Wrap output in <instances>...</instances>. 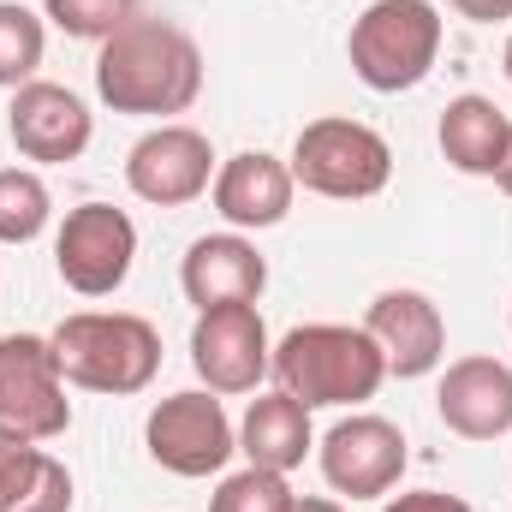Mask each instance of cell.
Masks as SVG:
<instances>
[{
    "label": "cell",
    "instance_id": "obj_1",
    "mask_svg": "<svg viewBox=\"0 0 512 512\" xmlns=\"http://www.w3.org/2000/svg\"><path fill=\"white\" fill-rule=\"evenodd\" d=\"M96 96L114 114H185L203 96V48L161 18H131L96 54Z\"/></svg>",
    "mask_w": 512,
    "mask_h": 512
},
{
    "label": "cell",
    "instance_id": "obj_2",
    "mask_svg": "<svg viewBox=\"0 0 512 512\" xmlns=\"http://www.w3.org/2000/svg\"><path fill=\"white\" fill-rule=\"evenodd\" d=\"M274 382L292 393L298 405L322 411V405H364L387 382V358L370 340V328H346V322H304L274 346Z\"/></svg>",
    "mask_w": 512,
    "mask_h": 512
},
{
    "label": "cell",
    "instance_id": "obj_3",
    "mask_svg": "<svg viewBox=\"0 0 512 512\" xmlns=\"http://www.w3.org/2000/svg\"><path fill=\"white\" fill-rule=\"evenodd\" d=\"M48 340L66 387H84V393H114V399L143 393L161 370V334L131 310H78Z\"/></svg>",
    "mask_w": 512,
    "mask_h": 512
},
{
    "label": "cell",
    "instance_id": "obj_4",
    "mask_svg": "<svg viewBox=\"0 0 512 512\" xmlns=\"http://www.w3.org/2000/svg\"><path fill=\"white\" fill-rule=\"evenodd\" d=\"M346 54L364 90L376 96L417 90L441 60V12L429 0H376L352 18Z\"/></svg>",
    "mask_w": 512,
    "mask_h": 512
},
{
    "label": "cell",
    "instance_id": "obj_5",
    "mask_svg": "<svg viewBox=\"0 0 512 512\" xmlns=\"http://www.w3.org/2000/svg\"><path fill=\"white\" fill-rule=\"evenodd\" d=\"M292 179L316 197H334V203H364L387 191L393 179V149L376 126L364 120H346V114H328V120H310L292 143Z\"/></svg>",
    "mask_w": 512,
    "mask_h": 512
},
{
    "label": "cell",
    "instance_id": "obj_6",
    "mask_svg": "<svg viewBox=\"0 0 512 512\" xmlns=\"http://www.w3.org/2000/svg\"><path fill=\"white\" fill-rule=\"evenodd\" d=\"M66 429H72V399H66L54 340L6 334L0 340V435L60 441Z\"/></svg>",
    "mask_w": 512,
    "mask_h": 512
},
{
    "label": "cell",
    "instance_id": "obj_7",
    "mask_svg": "<svg viewBox=\"0 0 512 512\" xmlns=\"http://www.w3.org/2000/svg\"><path fill=\"white\" fill-rule=\"evenodd\" d=\"M143 441H149V459L173 477H215L227 471V459L239 453V429L227 417V405L209 393V387H191V393H167L149 423H143Z\"/></svg>",
    "mask_w": 512,
    "mask_h": 512
},
{
    "label": "cell",
    "instance_id": "obj_8",
    "mask_svg": "<svg viewBox=\"0 0 512 512\" xmlns=\"http://www.w3.org/2000/svg\"><path fill=\"white\" fill-rule=\"evenodd\" d=\"M131 262H137V227L114 203H78L54 233V268L78 298L120 292Z\"/></svg>",
    "mask_w": 512,
    "mask_h": 512
},
{
    "label": "cell",
    "instance_id": "obj_9",
    "mask_svg": "<svg viewBox=\"0 0 512 512\" xmlns=\"http://www.w3.org/2000/svg\"><path fill=\"white\" fill-rule=\"evenodd\" d=\"M316 453H322L328 489L346 495V501H382V495H393L399 477H405V465H411L405 435L387 417H370V411L364 417H340L316 441Z\"/></svg>",
    "mask_w": 512,
    "mask_h": 512
},
{
    "label": "cell",
    "instance_id": "obj_10",
    "mask_svg": "<svg viewBox=\"0 0 512 512\" xmlns=\"http://www.w3.org/2000/svg\"><path fill=\"white\" fill-rule=\"evenodd\" d=\"M274 346L262 328L256 304H221V310H197L191 328V370L203 376L209 393H256V382L268 376Z\"/></svg>",
    "mask_w": 512,
    "mask_h": 512
},
{
    "label": "cell",
    "instance_id": "obj_11",
    "mask_svg": "<svg viewBox=\"0 0 512 512\" xmlns=\"http://www.w3.org/2000/svg\"><path fill=\"white\" fill-rule=\"evenodd\" d=\"M126 185L155 209H185L215 185V149L197 126H155L131 143Z\"/></svg>",
    "mask_w": 512,
    "mask_h": 512
},
{
    "label": "cell",
    "instance_id": "obj_12",
    "mask_svg": "<svg viewBox=\"0 0 512 512\" xmlns=\"http://www.w3.org/2000/svg\"><path fill=\"white\" fill-rule=\"evenodd\" d=\"M6 131L18 143L24 161H78L96 137L90 108L66 90V84H48V78H30L24 90H12V108H6Z\"/></svg>",
    "mask_w": 512,
    "mask_h": 512
},
{
    "label": "cell",
    "instance_id": "obj_13",
    "mask_svg": "<svg viewBox=\"0 0 512 512\" xmlns=\"http://www.w3.org/2000/svg\"><path fill=\"white\" fill-rule=\"evenodd\" d=\"M364 328H370V340L382 346L387 376H399V382H417V376H429V370L447 358V322H441L435 298H423V292H411V286L382 292V298L370 304Z\"/></svg>",
    "mask_w": 512,
    "mask_h": 512
},
{
    "label": "cell",
    "instance_id": "obj_14",
    "mask_svg": "<svg viewBox=\"0 0 512 512\" xmlns=\"http://www.w3.org/2000/svg\"><path fill=\"white\" fill-rule=\"evenodd\" d=\"M292 191H298L292 167H286V161H274L268 149H245V155L221 161V167H215V185H209L215 215H221L233 233L280 227V221L292 215Z\"/></svg>",
    "mask_w": 512,
    "mask_h": 512
},
{
    "label": "cell",
    "instance_id": "obj_15",
    "mask_svg": "<svg viewBox=\"0 0 512 512\" xmlns=\"http://www.w3.org/2000/svg\"><path fill=\"white\" fill-rule=\"evenodd\" d=\"M435 411L465 441H501L512 429V370L501 358H459V364H447Z\"/></svg>",
    "mask_w": 512,
    "mask_h": 512
},
{
    "label": "cell",
    "instance_id": "obj_16",
    "mask_svg": "<svg viewBox=\"0 0 512 512\" xmlns=\"http://www.w3.org/2000/svg\"><path fill=\"white\" fill-rule=\"evenodd\" d=\"M179 286L197 310H221V304H256L268 286V262L245 233H209L197 239L179 262Z\"/></svg>",
    "mask_w": 512,
    "mask_h": 512
},
{
    "label": "cell",
    "instance_id": "obj_17",
    "mask_svg": "<svg viewBox=\"0 0 512 512\" xmlns=\"http://www.w3.org/2000/svg\"><path fill=\"white\" fill-rule=\"evenodd\" d=\"M316 447V429H310V405H298L292 393H256L245 423H239V453L262 465V471H292L304 465V453Z\"/></svg>",
    "mask_w": 512,
    "mask_h": 512
},
{
    "label": "cell",
    "instance_id": "obj_18",
    "mask_svg": "<svg viewBox=\"0 0 512 512\" xmlns=\"http://www.w3.org/2000/svg\"><path fill=\"white\" fill-rule=\"evenodd\" d=\"M0 512H72V471L42 441L0 435Z\"/></svg>",
    "mask_w": 512,
    "mask_h": 512
},
{
    "label": "cell",
    "instance_id": "obj_19",
    "mask_svg": "<svg viewBox=\"0 0 512 512\" xmlns=\"http://www.w3.org/2000/svg\"><path fill=\"white\" fill-rule=\"evenodd\" d=\"M512 120L489 102V96H453L441 114V155L471 173V179H495L501 155H507Z\"/></svg>",
    "mask_w": 512,
    "mask_h": 512
},
{
    "label": "cell",
    "instance_id": "obj_20",
    "mask_svg": "<svg viewBox=\"0 0 512 512\" xmlns=\"http://www.w3.org/2000/svg\"><path fill=\"white\" fill-rule=\"evenodd\" d=\"M54 215V197L42 185V173L30 167H0V245H30L42 239Z\"/></svg>",
    "mask_w": 512,
    "mask_h": 512
},
{
    "label": "cell",
    "instance_id": "obj_21",
    "mask_svg": "<svg viewBox=\"0 0 512 512\" xmlns=\"http://www.w3.org/2000/svg\"><path fill=\"white\" fill-rule=\"evenodd\" d=\"M48 54V30L30 6L0 0V90H24Z\"/></svg>",
    "mask_w": 512,
    "mask_h": 512
},
{
    "label": "cell",
    "instance_id": "obj_22",
    "mask_svg": "<svg viewBox=\"0 0 512 512\" xmlns=\"http://www.w3.org/2000/svg\"><path fill=\"white\" fill-rule=\"evenodd\" d=\"M42 18L78 42H108L137 18V0H42Z\"/></svg>",
    "mask_w": 512,
    "mask_h": 512
},
{
    "label": "cell",
    "instance_id": "obj_23",
    "mask_svg": "<svg viewBox=\"0 0 512 512\" xmlns=\"http://www.w3.org/2000/svg\"><path fill=\"white\" fill-rule=\"evenodd\" d=\"M209 512H292L286 471H262V465H245V471H233V477L215 489Z\"/></svg>",
    "mask_w": 512,
    "mask_h": 512
},
{
    "label": "cell",
    "instance_id": "obj_24",
    "mask_svg": "<svg viewBox=\"0 0 512 512\" xmlns=\"http://www.w3.org/2000/svg\"><path fill=\"white\" fill-rule=\"evenodd\" d=\"M382 512H471V501L441 495V489H411V495H393Z\"/></svg>",
    "mask_w": 512,
    "mask_h": 512
},
{
    "label": "cell",
    "instance_id": "obj_25",
    "mask_svg": "<svg viewBox=\"0 0 512 512\" xmlns=\"http://www.w3.org/2000/svg\"><path fill=\"white\" fill-rule=\"evenodd\" d=\"M459 18H471V24H501L512 18V0H447Z\"/></svg>",
    "mask_w": 512,
    "mask_h": 512
},
{
    "label": "cell",
    "instance_id": "obj_26",
    "mask_svg": "<svg viewBox=\"0 0 512 512\" xmlns=\"http://www.w3.org/2000/svg\"><path fill=\"white\" fill-rule=\"evenodd\" d=\"M292 512H346L340 501H322V495H292Z\"/></svg>",
    "mask_w": 512,
    "mask_h": 512
},
{
    "label": "cell",
    "instance_id": "obj_27",
    "mask_svg": "<svg viewBox=\"0 0 512 512\" xmlns=\"http://www.w3.org/2000/svg\"><path fill=\"white\" fill-rule=\"evenodd\" d=\"M495 185L512 197V137H507V155H501V167H495Z\"/></svg>",
    "mask_w": 512,
    "mask_h": 512
},
{
    "label": "cell",
    "instance_id": "obj_28",
    "mask_svg": "<svg viewBox=\"0 0 512 512\" xmlns=\"http://www.w3.org/2000/svg\"><path fill=\"white\" fill-rule=\"evenodd\" d=\"M507 84H512V36H507Z\"/></svg>",
    "mask_w": 512,
    "mask_h": 512
}]
</instances>
